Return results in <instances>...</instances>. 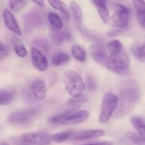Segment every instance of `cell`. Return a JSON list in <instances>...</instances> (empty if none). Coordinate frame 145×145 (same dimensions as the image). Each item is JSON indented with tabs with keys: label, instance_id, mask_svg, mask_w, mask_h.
Segmentation results:
<instances>
[{
	"label": "cell",
	"instance_id": "cell-1",
	"mask_svg": "<svg viewBox=\"0 0 145 145\" xmlns=\"http://www.w3.org/2000/svg\"><path fill=\"white\" fill-rule=\"evenodd\" d=\"M140 99V92L136 85L127 87L120 92L118 96V104L114 113L116 119L127 116L138 104Z\"/></svg>",
	"mask_w": 145,
	"mask_h": 145
},
{
	"label": "cell",
	"instance_id": "cell-2",
	"mask_svg": "<svg viewBox=\"0 0 145 145\" xmlns=\"http://www.w3.org/2000/svg\"><path fill=\"white\" fill-rule=\"evenodd\" d=\"M63 83L65 90L72 98H78L83 95L85 84L78 72L67 70L63 75Z\"/></svg>",
	"mask_w": 145,
	"mask_h": 145
},
{
	"label": "cell",
	"instance_id": "cell-3",
	"mask_svg": "<svg viewBox=\"0 0 145 145\" xmlns=\"http://www.w3.org/2000/svg\"><path fill=\"white\" fill-rule=\"evenodd\" d=\"M90 116V112L88 110L72 111L65 113L54 115L49 118V122L52 125H77L85 122Z\"/></svg>",
	"mask_w": 145,
	"mask_h": 145
},
{
	"label": "cell",
	"instance_id": "cell-4",
	"mask_svg": "<svg viewBox=\"0 0 145 145\" xmlns=\"http://www.w3.org/2000/svg\"><path fill=\"white\" fill-rule=\"evenodd\" d=\"M118 97L115 94L106 93L103 96L100 108L99 121L100 123L105 124L108 122L117 109Z\"/></svg>",
	"mask_w": 145,
	"mask_h": 145
},
{
	"label": "cell",
	"instance_id": "cell-5",
	"mask_svg": "<svg viewBox=\"0 0 145 145\" xmlns=\"http://www.w3.org/2000/svg\"><path fill=\"white\" fill-rule=\"evenodd\" d=\"M39 110L37 107L23 108L8 116V122L14 125H24L30 123L38 115Z\"/></svg>",
	"mask_w": 145,
	"mask_h": 145
},
{
	"label": "cell",
	"instance_id": "cell-6",
	"mask_svg": "<svg viewBox=\"0 0 145 145\" xmlns=\"http://www.w3.org/2000/svg\"><path fill=\"white\" fill-rule=\"evenodd\" d=\"M130 19V10L121 4H116L115 13L110 18L111 24L116 28H126L128 27Z\"/></svg>",
	"mask_w": 145,
	"mask_h": 145
},
{
	"label": "cell",
	"instance_id": "cell-7",
	"mask_svg": "<svg viewBox=\"0 0 145 145\" xmlns=\"http://www.w3.org/2000/svg\"><path fill=\"white\" fill-rule=\"evenodd\" d=\"M31 61L33 66L38 71L44 72L48 68V61L43 53L36 47L33 46L31 48Z\"/></svg>",
	"mask_w": 145,
	"mask_h": 145
},
{
	"label": "cell",
	"instance_id": "cell-8",
	"mask_svg": "<svg viewBox=\"0 0 145 145\" xmlns=\"http://www.w3.org/2000/svg\"><path fill=\"white\" fill-rule=\"evenodd\" d=\"M21 137L33 145H50L51 143L50 135L45 132H29L23 134Z\"/></svg>",
	"mask_w": 145,
	"mask_h": 145
},
{
	"label": "cell",
	"instance_id": "cell-9",
	"mask_svg": "<svg viewBox=\"0 0 145 145\" xmlns=\"http://www.w3.org/2000/svg\"><path fill=\"white\" fill-rule=\"evenodd\" d=\"M3 18H4V24L8 29H9L11 32L19 36L22 35L21 28L18 26L16 18H15L13 13L9 9H4L3 11Z\"/></svg>",
	"mask_w": 145,
	"mask_h": 145
},
{
	"label": "cell",
	"instance_id": "cell-10",
	"mask_svg": "<svg viewBox=\"0 0 145 145\" xmlns=\"http://www.w3.org/2000/svg\"><path fill=\"white\" fill-rule=\"evenodd\" d=\"M30 88L33 96L38 100H43L45 99L47 95L46 85L43 80L36 79L31 82Z\"/></svg>",
	"mask_w": 145,
	"mask_h": 145
},
{
	"label": "cell",
	"instance_id": "cell-11",
	"mask_svg": "<svg viewBox=\"0 0 145 145\" xmlns=\"http://www.w3.org/2000/svg\"><path fill=\"white\" fill-rule=\"evenodd\" d=\"M105 132L101 129H91L81 132L76 134L72 136L73 141H83L87 139H94V138L101 137L105 135Z\"/></svg>",
	"mask_w": 145,
	"mask_h": 145
},
{
	"label": "cell",
	"instance_id": "cell-12",
	"mask_svg": "<svg viewBox=\"0 0 145 145\" xmlns=\"http://www.w3.org/2000/svg\"><path fill=\"white\" fill-rule=\"evenodd\" d=\"M92 4L97 9L99 15L105 24H108L110 19L109 11L106 6V0H91Z\"/></svg>",
	"mask_w": 145,
	"mask_h": 145
},
{
	"label": "cell",
	"instance_id": "cell-13",
	"mask_svg": "<svg viewBox=\"0 0 145 145\" xmlns=\"http://www.w3.org/2000/svg\"><path fill=\"white\" fill-rule=\"evenodd\" d=\"M42 22V15L39 11H32L24 17L25 28H31L39 26Z\"/></svg>",
	"mask_w": 145,
	"mask_h": 145
},
{
	"label": "cell",
	"instance_id": "cell-14",
	"mask_svg": "<svg viewBox=\"0 0 145 145\" xmlns=\"http://www.w3.org/2000/svg\"><path fill=\"white\" fill-rule=\"evenodd\" d=\"M48 4L55 10L60 11L62 20L68 22L69 20V12L66 4L62 0H47Z\"/></svg>",
	"mask_w": 145,
	"mask_h": 145
},
{
	"label": "cell",
	"instance_id": "cell-15",
	"mask_svg": "<svg viewBox=\"0 0 145 145\" xmlns=\"http://www.w3.org/2000/svg\"><path fill=\"white\" fill-rule=\"evenodd\" d=\"M133 5L137 16V19L140 26L142 28L145 24V1L133 0Z\"/></svg>",
	"mask_w": 145,
	"mask_h": 145
},
{
	"label": "cell",
	"instance_id": "cell-16",
	"mask_svg": "<svg viewBox=\"0 0 145 145\" xmlns=\"http://www.w3.org/2000/svg\"><path fill=\"white\" fill-rule=\"evenodd\" d=\"M52 41L56 45H62L64 43L70 41L72 38V35L67 31H54L50 35Z\"/></svg>",
	"mask_w": 145,
	"mask_h": 145
},
{
	"label": "cell",
	"instance_id": "cell-17",
	"mask_svg": "<svg viewBox=\"0 0 145 145\" xmlns=\"http://www.w3.org/2000/svg\"><path fill=\"white\" fill-rule=\"evenodd\" d=\"M69 6H70L71 11H72V14H73L74 19L75 23H76V26L81 28L82 21H83V13H82V8L79 5V4L74 1H70Z\"/></svg>",
	"mask_w": 145,
	"mask_h": 145
},
{
	"label": "cell",
	"instance_id": "cell-18",
	"mask_svg": "<svg viewBox=\"0 0 145 145\" xmlns=\"http://www.w3.org/2000/svg\"><path fill=\"white\" fill-rule=\"evenodd\" d=\"M48 18L50 24L52 26V30L59 31V30L62 29L63 27V21L58 14L53 11H50L48 13Z\"/></svg>",
	"mask_w": 145,
	"mask_h": 145
},
{
	"label": "cell",
	"instance_id": "cell-19",
	"mask_svg": "<svg viewBox=\"0 0 145 145\" xmlns=\"http://www.w3.org/2000/svg\"><path fill=\"white\" fill-rule=\"evenodd\" d=\"M72 136H73V132H72V131L69 130L65 131V132H59L57 133L51 134L50 135V138L51 142L60 144L67 141Z\"/></svg>",
	"mask_w": 145,
	"mask_h": 145
},
{
	"label": "cell",
	"instance_id": "cell-20",
	"mask_svg": "<svg viewBox=\"0 0 145 145\" xmlns=\"http://www.w3.org/2000/svg\"><path fill=\"white\" fill-rule=\"evenodd\" d=\"M106 50H107L108 53L111 55H117V54L120 53L123 50V44L118 39H115L113 40V41H110L106 45Z\"/></svg>",
	"mask_w": 145,
	"mask_h": 145
},
{
	"label": "cell",
	"instance_id": "cell-21",
	"mask_svg": "<svg viewBox=\"0 0 145 145\" xmlns=\"http://www.w3.org/2000/svg\"><path fill=\"white\" fill-rule=\"evenodd\" d=\"M130 122L133 128L137 132V134L145 138V122L139 117H132Z\"/></svg>",
	"mask_w": 145,
	"mask_h": 145
},
{
	"label": "cell",
	"instance_id": "cell-22",
	"mask_svg": "<svg viewBox=\"0 0 145 145\" xmlns=\"http://www.w3.org/2000/svg\"><path fill=\"white\" fill-rule=\"evenodd\" d=\"M71 53H72V55H73L74 58L77 61L81 63L85 62L86 60V51L84 50V48L82 47H81L80 45H72L71 47Z\"/></svg>",
	"mask_w": 145,
	"mask_h": 145
},
{
	"label": "cell",
	"instance_id": "cell-23",
	"mask_svg": "<svg viewBox=\"0 0 145 145\" xmlns=\"http://www.w3.org/2000/svg\"><path fill=\"white\" fill-rule=\"evenodd\" d=\"M70 55L65 52H57L52 56V63L55 66H59L61 65L69 62Z\"/></svg>",
	"mask_w": 145,
	"mask_h": 145
},
{
	"label": "cell",
	"instance_id": "cell-24",
	"mask_svg": "<svg viewBox=\"0 0 145 145\" xmlns=\"http://www.w3.org/2000/svg\"><path fill=\"white\" fill-rule=\"evenodd\" d=\"M28 0H9L8 7L14 12H18L28 4Z\"/></svg>",
	"mask_w": 145,
	"mask_h": 145
},
{
	"label": "cell",
	"instance_id": "cell-25",
	"mask_svg": "<svg viewBox=\"0 0 145 145\" xmlns=\"http://www.w3.org/2000/svg\"><path fill=\"white\" fill-rule=\"evenodd\" d=\"M14 93L10 91L0 90V105H8L14 100Z\"/></svg>",
	"mask_w": 145,
	"mask_h": 145
},
{
	"label": "cell",
	"instance_id": "cell-26",
	"mask_svg": "<svg viewBox=\"0 0 145 145\" xmlns=\"http://www.w3.org/2000/svg\"><path fill=\"white\" fill-rule=\"evenodd\" d=\"M125 136L129 140L136 145H145V138L140 136L139 134L133 132H126Z\"/></svg>",
	"mask_w": 145,
	"mask_h": 145
},
{
	"label": "cell",
	"instance_id": "cell-27",
	"mask_svg": "<svg viewBox=\"0 0 145 145\" xmlns=\"http://www.w3.org/2000/svg\"><path fill=\"white\" fill-rule=\"evenodd\" d=\"M132 53L136 59L140 62L145 63V44L135 47Z\"/></svg>",
	"mask_w": 145,
	"mask_h": 145
},
{
	"label": "cell",
	"instance_id": "cell-28",
	"mask_svg": "<svg viewBox=\"0 0 145 145\" xmlns=\"http://www.w3.org/2000/svg\"><path fill=\"white\" fill-rule=\"evenodd\" d=\"M86 99L85 97H84L83 95L80 97H78V98H72L69 101H68V106L69 107L72 108H72L73 109H76L78 108V107L80 106L82 104H83L84 102H86Z\"/></svg>",
	"mask_w": 145,
	"mask_h": 145
},
{
	"label": "cell",
	"instance_id": "cell-29",
	"mask_svg": "<svg viewBox=\"0 0 145 145\" xmlns=\"http://www.w3.org/2000/svg\"><path fill=\"white\" fill-rule=\"evenodd\" d=\"M14 51L16 54L20 58H25L28 54L26 48L22 44H16L14 46Z\"/></svg>",
	"mask_w": 145,
	"mask_h": 145
},
{
	"label": "cell",
	"instance_id": "cell-30",
	"mask_svg": "<svg viewBox=\"0 0 145 145\" xmlns=\"http://www.w3.org/2000/svg\"><path fill=\"white\" fill-rule=\"evenodd\" d=\"M12 142L14 145H33L31 143L25 142V140L22 139L21 136H15L12 138Z\"/></svg>",
	"mask_w": 145,
	"mask_h": 145
},
{
	"label": "cell",
	"instance_id": "cell-31",
	"mask_svg": "<svg viewBox=\"0 0 145 145\" xmlns=\"http://www.w3.org/2000/svg\"><path fill=\"white\" fill-rule=\"evenodd\" d=\"M87 85L88 88L91 90H94L96 89V82H95V80L92 77L89 76L87 78Z\"/></svg>",
	"mask_w": 145,
	"mask_h": 145
},
{
	"label": "cell",
	"instance_id": "cell-32",
	"mask_svg": "<svg viewBox=\"0 0 145 145\" xmlns=\"http://www.w3.org/2000/svg\"><path fill=\"white\" fill-rule=\"evenodd\" d=\"M8 53H9V50L8 47L5 46L4 48L0 49V61L7 58L8 55Z\"/></svg>",
	"mask_w": 145,
	"mask_h": 145
},
{
	"label": "cell",
	"instance_id": "cell-33",
	"mask_svg": "<svg viewBox=\"0 0 145 145\" xmlns=\"http://www.w3.org/2000/svg\"><path fill=\"white\" fill-rule=\"evenodd\" d=\"M84 145H113V143L112 142H109V141H103V142H94V143L87 144Z\"/></svg>",
	"mask_w": 145,
	"mask_h": 145
},
{
	"label": "cell",
	"instance_id": "cell-34",
	"mask_svg": "<svg viewBox=\"0 0 145 145\" xmlns=\"http://www.w3.org/2000/svg\"><path fill=\"white\" fill-rule=\"evenodd\" d=\"M32 1L39 7H42L44 6V0H32Z\"/></svg>",
	"mask_w": 145,
	"mask_h": 145
},
{
	"label": "cell",
	"instance_id": "cell-35",
	"mask_svg": "<svg viewBox=\"0 0 145 145\" xmlns=\"http://www.w3.org/2000/svg\"><path fill=\"white\" fill-rule=\"evenodd\" d=\"M4 47H5V45H2V44H1V42H0V49H1V48H4Z\"/></svg>",
	"mask_w": 145,
	"mask_h": 145
},
{
	"label": "cell",
	"instance_id": "cell-36",
	"mask_svg": "<svg viewBox=\"0 0 145 145\" xmlns=\"http://www.w3.org/2000/svg\"><path fill=\"white\" fill-rule=\"evenodd\" d=\"M0 145H9V144L7 143H6V142H1V143L0 144Z\"/></svg>",
	"mask_w": 145,
	"mask_h": 145
},
{
	"label": "cell",
	"instance_id": "cell-37",
	"mask_svg": "<svg viewBox=\"0 0 145 145\" xmlns=\"http://www.w3.org/2000/svg\"><path fill=\"white\" fill-rule=\"evenodd\" d=\"M142 28H144V30H145V24H144V26H143V27H142Z\"/></svg>",
	"mask_w": 145,
	"mask_h": 145
}]
</instances>
